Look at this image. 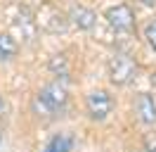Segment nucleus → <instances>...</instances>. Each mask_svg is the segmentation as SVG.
<instances>
[{"label":"nucleus","mask_w":156,"mask_h":152,"mask_svg":"<svg viewBox=\"0 0 156 152\" xmlns=\"http://www.w3.org/2000/svg\"><path fill=\"white\" fill-rule=\"evenodd\" d=\"M71 21L76 24L78 28H92L95 26V12H90V10H85V7H73L71 10Z\"/></svg>","instance_id":"obj_6"},{"label":"nucleus","mask_w":156,"mask_h":152,"mask_svg":"<svg viewBox=\"0 0 156 152\" xmlns=\"http://www.w3.org/2000/svg\"><path fill=\"white\" fill-rule=\"evenodd\" d=\"M144 38H147V43L156 50V21H151V24H147L144 28Z\"/></svg>","instance_id":"obj_9"},{"label":"nucleus","mask_w":156,"mask_h":152,"mask_svg":"<svg viewBox=\"0 0 156 152\" xmlns=\"http://www.w3.org/2000/svg\"><path fill=\"white\" fill-rule=\"evenodd\" d=\"M17 55V43H14V38H10V36H0V62L2 59H10V57H14Z\"/></svg>","instance_id":"obj_8"},{"label":"nucleus","mask_w":156,"mask_h":152,"mask_svg":"<svg viewBox=\"0 0 156 152\" xmlns=\"http://www.w3.org/2000/svg\"><path fill=\"white\" fill-rule=\"evenodd\" d=\"M135 114L137 119L147 126L156 124V95L151 93H140L135 100Z\"/></svg>","instance_id":"obj_5"},{"label":"nucleus","mask_w":156,"mask_h":152,"mask_svg":"<svg viewBox=\"0 0 156 152\" xmlns=\"http://www.w3.org/2000/svg\"><path fill=\"white\" fill-rule=\"evenodd\" d=\"M71 147H73V138L66 135V133H59V135H55V138L45 145L43 152H69Z\"/></svg>","instance_id":"obj_7"},{"label":"nucleus","mask_w":156,"mask_h":152,"mask_svg":"<svg viewBox=\"0 0 156 152\" xmlns=\"http://www.w3.org/2000/svg\"><path fill=\"white\" fill-rule=\"evenodd\" d=\"M69 95H66V88L55 81V83H48L45 88H40V93L36 95V109L43 114H57L64 109V104H66Z\"/></svg>","instance_id":"obj_1"},{"label":"nucleus","mask_w":156,"mask_h":152,"mask_svg":"<svg viewBox=\"0 0 156 152\" xmlns=\"http://www.w3.org/2000/svg\"><path fill=\"white\" fill-rule=\"evenodd\" d=\"M85 104H88V114L95 121L107 119L109 114H111V109H114V100H111V95H109L107 90H92V93L88 95Z\"/></svg>","instance_id":"obj_3"},{"label":"nucleus","mask_w":156,"mask_h":152,"mask_svg":"<svg viewBox=\"0 0 156 152\" xmlns=\"http://www.w3.org/2000/svg\"><path fill=\"white\" fill-rule=\"evenodd\" d=\"M107 21L116 31H130L135 26V14L128 5H116V7H109L107 10Z\"/></svg>","instance_id":"obj_4"},{"label":"nucleus","mask_w":156,"mask_h":152,"mask_svg":"<svg viewBox=\"0 0 156 152\" xmlns=\"http://www.w3.org/2000/svg\"><path fill=\"white\" fill-rule=\"evenodd\" d=\"M140 2H144V5H156V0H140Z\"/></svg>","instance_id":"obj_10"},{"label":"nucleus","mask_w":156,"mask_h":152,"mask_svg":"<svg viewBox=\"0 0 156 152\" xmlns=\"http://www.w3.org/2000/svg\"><path fill=\"white\" fill-rule=\"evenodd\" d=\"M135 71H137V64L130 55H114L111 62H109V76H111V83L116 86H126L128 81L135 78Z\"/></svg>","instance_id":"obj_2"},{"label":"nucleus","mask_w":156,"mask_h":152,"mask_svg":"<svg viewBox=\"0 0 156 152\" xmlns=\"http://www.w3.org/2000/svg\"><path fill=\"white\" fill-rule=\"evenodd\" d=\"M0 112H2V100H0Z\"/></svg>","instance_id":"obj_11"}]
</instances>
